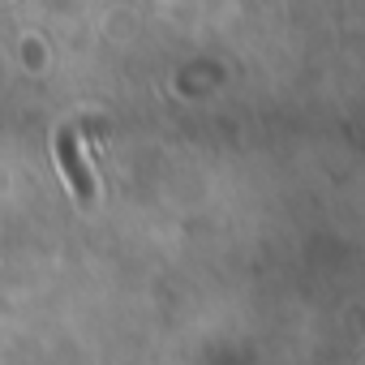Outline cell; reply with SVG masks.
<instances>
[{
	"instance_id": "obj_1",
	"label": "cell",
	"mask_w": 365,
	"mask_h": 365,
	"mask_svg": "<svg viewBox=\"0 0 365 365\" xmlns=\"http://www.w3.org/2000/svg\"><path fill=\"white\" fill-rule=\"evenodd\" d=\"M61 163H65V176H69V185H73V194L82 198V202H91L95 198V180H91V172H86V163L78 159V146H73V138L69 133H61Z\"/></svg>"
}]
</instances>
